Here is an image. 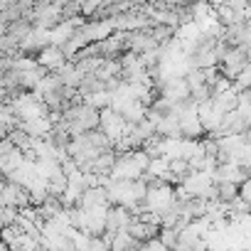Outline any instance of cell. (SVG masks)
Wrapping results in <instances>:
<instances>
[{
	"label": "cell",
	"mask_w": 251,
	"mask_h": 251,
	"mask_svg": "<svg viewBox=\"0 0 251 251\" xmlns=\"http://www.w3.org/2000/svg\"><path fill=\"white\" fill-rule=\"evenodd\" d=\"M175 202V192L170 185H158V187H151L146 190V197H143V209L146 212H155V214H163L173 207Z\"/></svg>",
	"instance_id": "6da1fadb"
},
{
	"label": "cell",
	"mask_w": 251,
	"mask_h": 251,
	"mask_svg": "<svg viewBox=\"0 0 251 251\" xmlns=\"http://www.w3.org/2000/svg\"><path fill=\"white\" fill-rule=\"evenodd\" d=\"M219 64H222V74L229 76V79H234V76L249 64V47H244V45H231Z\"/></svg>",
	"instance_id": "7a4b0ae2"
},
{
	"label": "cell",
	"mask_w": 251,
	"mask_h": 251,
	"mask_svg": "<svg viewBox=\"0 0 251 251\" xmlns=\"http://www.w3.org/2000/svg\"><path fill=\"white\" fill-rule=\"evenodd\" d=\"M18 126L25 133H30L32 138H47L50 131H52V121L45 113L42 116H32V118H23V121H18Z\"/></svg>",
	"instance_id": "3957f363"
},
{
	"label": "cell",
	"mask_w": 251,
	"mask_h": 251,
	"mask_svg": "<svg viewBox=\"0 0 251 251\" xmlns=\"http://www.w3.org/2000/svg\"><path fill=\"white\" fill-rule=\"evenodd\" d=\"M47 45H52V35H50V30L35 25L32 32L20 42V52H40V50L47 47Z\"/></svg>",
	"instance_id": "277c9868"
},
{
	"label": "cell",
	"mask_w": 251,
	"mask_h": 251,
	"mask_svg": "<svg viewBox=\"0 0 251 251\" xmlns=\"http://www.w3.org/2000/svg\"><path fill=\"white\" fill-rule=\"evenodd\" d=\"M163 96L173 103H180L182 99L190 96V84L185 76H170L165 84H163Z\"/></svg>",
	"instance_id": "5b68a950"
},
{
	"label": "cell",
	"mask_w": 251,
	"mask_h": 251,
	"mask_svg": "<svg viewBox=\"0 0 251 251\" xmlns=\"http://www.w3.org/2000/svg\"><path fill=\"white\" fill-rule=\"evenodd\" d=\"M81 35L86 37V42H99V40H106L111 32H113V23L111 18L108 20H96V23H86L79 27Z\"/></svg>",
	"instance_id": "8992f818"
},
{
	"label": "cell",
	"mask_w": 251,
	"mask_h": 251,
	"mask_svg": "<svg viewBox=\"0 0 251 251\" xmlns=\"http://www.w3.org/2000/svg\"><path fill=\"white\" fill-rule=\"evenodd\" d=\"M131 207H123V204H118L116 209H108V214H106V231H118V229H126L131 224Z\"/></svg>",
	"instance_id": "52a82bcc"
},
{
	"label": "cell",
	"mask_w": 251,
	"mask_h": 251,
	"mask_svg": "<svg viewBox=\"0 0 251 251\" xmlns=\"http://www.w3.org/2000/svg\"><path fill=\"white\" fill-rule=\"evenodd\" d=\"M37 62H40L45 69H57V67H62V64L67 62V54H64V50H62L59 45H47V47L40 50Z\"/></svg>",
	"instance_id": "ba28073f"
},
{
	"label": "cell",
	"mask_w": 251,
	"mask_h": 251,
	"mask_svg": "<svg viewBox=\"0 0 251 251\" xmlns=\"http://www.w3.org/2000/svg\"><path fill=\"white\" fill-rule=\"evenodd\" d=\"M108 195H106V187L101 185H94V187H86L81 200H79V207L84 209H91V207H108Z\"/></svg>",
	"instance_id": "9c48e42d"
},
{
	"label": "cell",
	"mask_w": 251,
	"mask_h": 251,
	"mask_svg": "<svg viewBox=\"0 0 251 251\" xmlns=\"http://www.w3.org/2000/svg\"><path fill=\"white\" fill-rule=\"evenodd\" d=\"M57 79H59V84H64V86H79L81 79H84V74L76 69V64H74L72 59H67L62 67H57Z\"/></svg>",
	"instance_id": "30bf717a"
},
{
	"label": "cell",
	"mask_w": 251,
	"mask_h": 251,
	"mask_svg": "<svg viewBox=\"0 0 251 251\" xmlns=\"http://www.w3.org/2000/svg\"><path fill=\"white\" fill-rule=\"evenodd\" d=\"M217 185V197L222 202H231L239 197V185L236 182H229V180H222V182H214Z\"/></svg>",
	"instance_id": "8fae6325"
},
{
	"label": "cell",
	"mask_w": 251,
	"mask_h": 251,
	"mask_svg": "<svg viewBox=\"0 0 251 251\" xmlns=\"http://www.w3.org/2000/svg\"><path fill=\"white\" fill-rule=\"evenodd\" d=\"M84 101L86 103H91L94 108H106V106H111V91L108 89H99V91H94V94H89V96H84Z\"/></svg>",
	"instance_id": "7c38bea8"
},
{
	"label": "cell",
	"mask_w": 251,
	"mask_h": 251,
	"mask_svg": "<svg viewBox=\"0 0 251 251\" xmlns=\"http://www.w3.org/2000/svg\"><path fill=\"white\" fill-rule=\"evenodd\" d=\"M249 86H251V62L234 76V89H236V91H244V89H249Z\"/></svg>",
	"instance_id": "4fadbf2b"
},
{
	"label": "cell",
	"mask_w": 251,
	"mask_h": 251,
	"mask_svg": "<svg viewBox=\"0 0 251 251\" xmlns=\"http://www.w3.org/2000/svg\"><path fill=\"white\" fill-rule=\"evenodd\" d=\"M177 236H180V231L175 226H160V239H163L165 246H175L177 244Z\"/></svg>",
	"instance_id": "5bb4252c"
},
{
	"label": "cell",
	"mask_w": 251,
	"mask_h": 251,
	"mask_svg": "<svg viewBox=\"0 0 251 251\" xmlns=\"http://www.w3.org/2000/svg\"><path fill=\"white\" fill-rule=\"evenodd\" d=\"M226 5H231L236 13H241V10L249 5V0H226Z\"/></svg>",
	"instance_id": "9a60e30c"
},
{
	"label": "cell",
	"mask_w": 251,
	"mask_h": 251,
	"mask_svg": "<svg viewBox=\"0 0 251 251\" xmlns=\"http://www.w3.org/2000/svg\"><path fill=\"white\" fill-rule=\"evenodd\" d=\"M244 141H246V143H251V128H246V131H244Z\"/></svg>",
	"instance_id": "2e32d148"
},
{
	"label": "cell",
	"mask_w": 251,
	"mask_h": 251,
	"mask_svg": "<svg viewBox=\"0 0 251 251\" xmlns=\"http://www.w3.org/2000/svg\"><path fill=\"white\" fill-rule=\"evenodd\" d=\"M207 3H209V5H214V8H217V5H222V3H226V0H207Z\"/></svg>",
	"instance_id": "e0dca14e"
},
{
	"label": "cell",
	"mask_w": 251,
	"mask_h": 251,
	"mask_svg": "<svg viewBox=\"0 0 251 251\" xmlns=\"http://www.w3.org/2000/svg\"><path fill=\"white\" fill-rule=\"evenodd\" d=\"M249 5H251V0H249Z\"/></svg>",
	"instance_id": "ac0fdd59"
}]
</instances>
